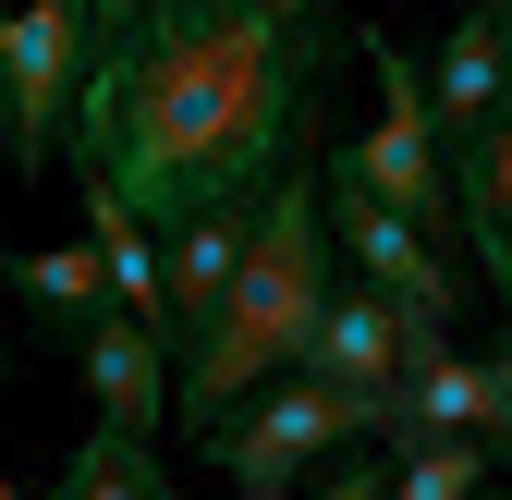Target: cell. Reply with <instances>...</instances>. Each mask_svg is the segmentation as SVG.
Masks as SVG:
<instances>
[{"label": "cell", "mask_w": 512, "mask_h": 500, "mask_svg": "<svg viewBox=\"0 0 512 500\" xmlns=\"http://www.w3.org/2000/svg\"><path fill=\"white\" fill-rule=\"evenodd\" d=\"M0 98H13V183H25L74 147V98H86V13L74 0L0 13Z\"/></svg>", "instance_id": "6"}, {"label": "cell", "mask_w": 512, "mask_h": 500, "mask_svg": "<svg viewBox=\"0 0 512 500\" xmlns=\"http://www.w3.org/2000/svg\"><path fill=\"white\" fill-rule=\"evenodd\" d=\"M354 440H391V403H354V391H330V379L293 366V379H269L256 403H232L196 452H208L244 500H293L305 464H330V452H354Z\"/></svg>", "instance_id": "3"}, {"label": "cell", "mask_w": 512, "mask_h": 500, "mask_svg": "<svg viewBox=\"0 0 512 500\" xmlns=\"http://www.w3.org/2000/svg\"><path fill=\"white\" fill-rule=\"evenodd\" d=\"M74 366H86V391H98V427H122V440H159V427H171V342L159 330L110 318Z\"/></svg>", "instance_id": "10"}, {"label": "cell", "mask_w": 512, "mask_h": 500, "mask_svg": "<svg viewBox=\"0 0 512 500\" xmlns=\"http://www.w3.org/2000/svg\"><path fill=\"white\" fill-rule=\"evenodd\" d=\"M354 49L378 61V122H366V135H330V159L366 183L378 208H403L415 232H464V208H452V159H439V135H427V74H415L378 25H366Z\"/></svg>", "instance_id": "4"}, {"label": "cell", "mask_w": 512, "mask_h": 500, "mask_svg": "<svg viewBox=\"0 0 512 500\" xmlns=\"http://www.w3.org/2000/svg\"><path fill=\"white\" fill-rule=\"evenodd\" d=\"M293 500H391V476H378V464H354V452H342L330 476H317V488H293Z\"/></svg>", "instance_id": "16"}, {"label": "cell", "mask_w": 512, "mask_h": 500, "mask_svg": "<svg viewBox=\"0 0 512 500\" xmlns=\"http://www.w3.org/2000/svg\"><path fill=\"white\" fill-rule=\"evenodd\" d=\"M403 305L391 293H366V281H330V318H317V342H305V379H330V391H354V403H391L403 391Z\"/></svg>", "instance_id": "8"}, {"label": "cell", "mask_w": 512, "mask_h": 500, "mask_svg": "<svg viewBox=\"0 0 512 500\" xmlns=\"http://www.w3.org/2000/svg\"><path fill=\"white\" fill-rule=\"evenodd\" d=\"M330 281H342V257H330V208H317V159H293L269 196H256V244H244L232 293H220V318L183 330V354H171V415L208 440L232 403L293 379L317 318H330Z\"/></svg>", "instance_id": "2"}, {"label": "cell", "mask_w": 512, "mask_h": 500, "mask_svg": "<svg viewBox=\"0 0 512 500\" xmlns=\"http://www.w3.org/2000/svg\"><path fill=\"white\" fill-rule=\"evenodd\" d=\"M452 208H464V244H476L488 293H512V86H500V110H488V147L452 171Z\"/></svg>", "instance_id": "12"}, {"label": "cell", "mask_w": 512, "mask_h": 500, "mask_svg": "<svg viewBox=\"0 0 512 500\" xmlns=\"http://www.w3.org/2000/svg\"><path fill=\"white\" fill-rule=\"evenodd\" d=\"M37 500H171V464H159V440L98 427V440H74V464H61Z\"/></svg>", "instance_id": "14"}, {"label": "cell", "mask_w": 512, "mask_h": 500, "mask_svg": "<svg viewBox=\"0 0 512 500\" xmlns=\"http://www.w3.org/2000/svg\"><path fill=\"white\" fill-rule=\"evenodd\" d=\"M415 74H427V135H439V159L464 171L488 147L500 86H512V0H452V37H439Z\"/></svg>", "instance_id": "7"}, {"label": "cell", "mask_w": 512, "mask_h": 500, "mask_svg": "<svg viewBox=\"0 0 512 500\" xmlns=\"http://www.w3.org/2000/svg\"><path fill=\"white\" fill-rule=\"evenodd\" d=\"M0 171H13V98H0Z\"/></svg>", "instance_id": "19"}, {"label": "cell", "mask_w": 512, "mask_h": 500, "mask_svg": "<svg viewBox=\"0 0 512 500\" xmlns=\"http://www.w3.org/2000/svg\"><path fill=\"white\" fill-rule=\"evenodd\" d=\"M74 13H86V0H74Z\"/></svg>", "instance_id": "22"}, {"label": "cell", "mask_w": 512, "mask_h": 500, "mask_svg": "<svg viewBox=\"0 0 512 500\" xmlns=\"http://www.w3.org/2000/svg\"><path fill=\"white\" fill-rule=\"evenodd\" d=\"M317 208H330V257H342L366 293H391L403 318H427V330H452V318H464V269L439 257V244H427L403 208H378L330 147H317Z\"/></svg>", "instance_id": "5"}, {"label": "cell", "mask_w": 512, "mask_h": 500, "mask_svg": "<svg viewBox=\"0 0 512 500\" xmlns=\"http://www.w3.org/2000/svg\"><path fill=\"white\" fill-rule=\"evenodd\" d=\"M244 244H256V196L196 208V220L159 244V281H171V354H183V330H208V318H220V293H232V269H244Z\"/></svg>", "instance_id": "9"}, {"label": "cell", "mask_w": 512, "mask_h": 500, "mask_svg": "<svg viewBox=\"0 0 512 500\" xmlns=\"http://www.w3.org/2000/svg\"><path fill=\"white\" fill-rule=\"evenodd\" d=\"M366 25L330 0H135L110 37H86V98H74V183L147 220L159 244L269 196L293 159L330 135V61Z\"/></svg>", "instance_id": "1"}, {"label": "cell", "mask_w": 512, "mask_h": 500, "mask_svg": "<svg viewBox=\"0 0 512 500\" xmlns=\"http://www.w3.org/2000/svg\"><path fill=\"white\" fill-rule=\"evenodd\" d=\"M488 500H512V476H500V488H488Z\"/></svg>", "instance_id": "21"}, {"label": "cell", "mask_w": 512, "mask_h": 500, "mask_svg": "<svg viewBox=\"0 0 512 500\" xmlns=\"http://www.w3.org/2000/svg\"><path fill=\"white\" fill-rule=\"evenodd\" d=\"M500 476H488V440H427V452H403L391 464V500H488Z\"/></svg>", "instance_id": "15"}, {"label": "cell", "mask_w": 512, "mask_h": 500, "mask_svg": "<svg viewBox=\"0 0 512 500\" xmlns=\"http://www.w3.org/2000/svg\"><path fill=\"white\" fill-rule=\"evenodd\" d=\"M0 281H13V269H0ZM13 366H25V342H13V330H0V379H13Z\"/></svg>", "instance_id": "18"}, {"label": "cell", "mask_w": 512, "mask_h": 500, "mask_svg": "<svg viewBox=\"0 0 512 500\" xmlns=\"http://www.w3.org/2000/svg\"><path fill=\"white\" fill-rule=\"evenodd\" d=\"M488 379H500V476H512V330H500V354H488Z\"/></svg>", "instance_id": "17"}, {"label": "cell", "mask_w": 512, "mask_h": 500, "mask_svg": "<svg viewBox=\"0 0 512 500\" xmlns=\"http://www.w3.org/2000/svg\"><path fill=\"white\" fill-rule=\"evenodd\" d=\"M86 244H98V269H110V305L135 330H159L171 342V281H159V232L147 220H122L110 196H86Z\"/></svg>", "instance_id": "13"}, {"label": "cell", "mask_w": 512, "mask_h": 500, "mask_svg": "<svg viewBox=\"0 0 512 500\" xmlns=\"http://www.w3.org/2000/svg\"><path fill=\"white\" fill-rule=\"evenodd\" d=\"M0 500H37V488H13V476H0Z\"/></svg>", "instance_id": "20"}, {"label": "cell", "mask_w": 512, "mask_h": 500, "mask_svg": "<svg viewBox=\"0 0 512 500\" xmlns=\"http://www.w3.org/2000/svg\"><path fill=\"white\" fill-rule=\"evenodd\" d=\"M13 293H25V318L49 330V342H98L122 305H110V269H98V244H37V257H13Z\"/></svg>", "instance_id": "11"}]
</instances>
